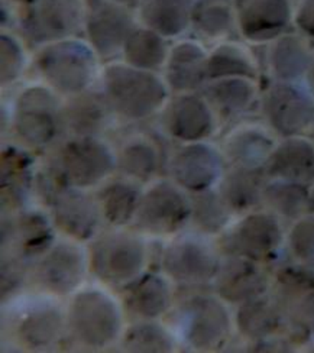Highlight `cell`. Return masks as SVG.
Masks as SVG:
<instances>
[{"label": "cell", "mask_w": 314, "mask_h": 353, "mask_svg": "<svg viewBox=\"0 0 314 353\" xmlns=\"http://www.w3.org/2000/svg\"><path fill=\"white\" fill-rule=\"evenodd\" d=\"M168 85L154 71L139 70L126 63H112L101 72V92L116 116L142 122L162 110L168 101Z\"/></svg>", "instance_id": "6da1fadb"}, {"label": "cell", "mask_w": 314, "mask_h": 353, "mask_svg": "<svg viewBox=\"0 0 314 353\" xmlns=\"http://www.w3.org/2000/svg\"><path fill=\"white\" fill-rule=\"evenodd\" d=\"M99 57L88 42L77 38L39 48L35 68L55 93L71 97L88 90L97 76Z\"/></svg>", "instance_id": "7a4b0ae2"}, {"label": "cell", "mask_w": 314, "mask_h": 353, "mask_svg": "<svg viewBox=\"0 0 314 353\" xmlns=\"http://www.w3.org/2000/svg\"><path fill=\"white\" fill-rule=\"evenodd\" d=\"M146 259V243L135 232L101 233L90 245V268L108 285L125 288L133 283L142 275Z\"/></svg>", "instance_id": "3957f363"}, {"label": "cell", "mask_w": 314, "mask_h": 353, "mask_svg": "<svg viewBox=\"0 0 314 353\" xmlns=\"http://www.w3.org/2000/svg\"><path fill=\"white\" fill-rule=\"evenodd\" d=\"M67 329L72 339L84 347H108L121 334V308L106 292L81 291L74 296L68 307Z\"/></svg>", "instance_id": "277c9868"}, {"label": "cell", "mask_w": 314, "mask_h": 353, "mask_svg": "<svg viewBox=\"0 0 314 353\" xmlns=\"http://www.w3.org/2000/svg\"><path fill=\"white\" fill-rule=\"evenodd\" d=\"M61 108L50 88L42 85L25 88L14 103V134L31 148H47L63 132Z\"/></svg>", "instance_id": "5b68a950"}, {"label": "cell", "mask_w": 314, "mask_h": 353, "mask_svg": "<svg viewBox=\"0 0 314 353\" xmlns=\"http://www.w3.org/2000/svg\"><path fill=\"white\" fill-rule=\"evenodd\" d=\"M86 0H39L23 9L21 34L32 47L76 37L84 28Z\"/></svg>", "instance_id": "8992f818"}, {"label": "cell", "mask_w": 314, "mask_h": 353, "mask_svg": "<svg viewBox=\"0 0 314 353\" xmlns=\"http://www.w3.org/2000/svg\"><path fill=\"white\" fill-rule=\"evenodd\" d=\"M51 164L68 185L81 190L101 184L117 170L115 151L100 138H68Z\"/></svg>", "instance_id": "52a82bcc"}, {"label": "cell", "mask_w": 314, "mask_h": 353, "mask_svg": "<svg viewBox=\"0 0 314 353\" xmlns=\"http://www.w3.org/2000/svg\"><path fill=\"white\" fill-rule=\"evenodd\" d=\"M190 216V197L174 181L162 180L142 193L132 225L149 234H171L181 230Z\"/></svg>", "instance_id": "ba28073f"}, {"label": "cell", "mask_w": 314, "mask_h": 353, "mask_svg": "<svg viewBox=\"0 0 314 353\" xmlns=\"http://www.w3.org/2000/svg\"><path fill=\"white\" fill-rule=\"evenodd\" d=\"M137 28L130 8L110 0H92L87 5L84 31L87 42L100 60H112L122 52L128 38Z\"/></svg>", "instance_id": "9c48e42d"}, {"label": "cell", "mask_w": 314, "mask_h": 353, "mask_svg": "<svg viewBox=\"0 0 314 353\" xmlns=\"http://www.w3.org/2000/svg\"><path fill=\"white\" fill-rule=\"evenodd\" d=\"M179 332L197 350L219 347L229 334V316L223 304L208 296H191L179 305Z\"/></svg>", "instance_id": "30bf717a"}, {"label": "cell", "mask_w": 314, "mask_h": 353, "mask_svg": "<svg viewBox=\"0 0 314 353\" xmlns=\"http://www.w3.org/2000/svg\"><path fill=\"white\" fill-rule=\"evenodd\" d=\"M264 114L279 135L291 138L314 126V100L291 83H277L265 93Z\"/></svg>", "instance_id": "8fae6325"}, {"label": "cell", "mask_w": 314, "mask_h": 353, "mask_svg": "<svg viewBox=\"0 0 314 353\" xmlns=\"http://www.w3.org/2000/svg\"><path fill=\"white\" fill-rule=\"evenodd\" d=\"M161 126L175 141L200 142L210 137L215 129L213 109L203 96L174 94L161 110Z\"/></svg>", "instance_id": "7c38bea8"}, {"label": "cell", "mask_w": 314, "mask_h": 353, "mask_svg": "<svg viewBox=\"0 0 314 353\" xmlns=\"http://www.w3.org/2000/svg\"><path fill=\"white\" fill-rule=\"evenodd\" d=\"M162 268L173 281L181 285H202L216 278L219 261L206 243L183 236L173 241L161 258Z\"/></svg>", "instance_id": "4fadbf2b"}, {"label": "cell", "mask_w": 314, "mask_h": 353, "mask_svg": "<svg viewBox=\"0 0 314 353\" xmlns=\"http://www.w3.org/2000/svg\"><path fill=\"white\" fill-rule=\"evenodd\" d=\"M52 223L67 236L76 241H90L99 228L101 213L96 197L81 188L67 185L50 199Z\"/></svg>", "instance_id": "5bb4252c"}, {"label": "cell", "mask_w": 314, "mask_h": 353, "mask_svg": "<svg viewBox=\"0 0 314 353\" xmlns=\"http://www.w3.org/2000/svg\"><path fill=\"white\" fill-rule=\"evenodd\" d=\"M173 181L183 190L197 193L210 188L220 176L223 159L208 143L190 142L178 148L168 161Z\"/></svg>", "instance_id": "9a60e30c"}, {"label": "cell", "mask_w": 314, "mask_h": 353, "mask_svg": "<svg viewBox=\"0 0 314 353\" xmlns=\"http://www.w3.org/2000/svg\"><path fill=\"white\" fill-rule=\"evenodd\" d=\"M87 270V256L79 245L59 242L45 252L35 270L37 281L42 288L67 296L83 283Z\"/></svg>", "instance_id": "2e32d148"}, {"label": "cell", "mask_w": 314, "mask_h": 353, "mask_svg": "<svg viewBox=\"0 0 314 353\" xmlns=\"http://www.w3.org/2000/svg\"><path fill=\"white\" fill-rule=\"evenodd\" d=\"M115 154L117 171L138 183H148L155 179L166 164L162 141L151 130L129 132L119 141Z\"/></svg>", "instance_id": "e0dca14e"}, {"label": "cell", "mask_w": 314, "mask_h": 353, "mask_svg": "<svg viewBox=\"0 0 314 353\" xmlns=\"http://www.w3.org/2000/svg\"><path fill=\"white\" fill-rule=\"evenodd\" d=\"M293 18L290 0H239L236 6V25L251 42L277 39Z\"/></svg>", "instance_id": "ac0fdd59"}, {"label": "cell", "mask_w": 314, "mask_h": 353, "mask_svg": "<svg viewBox=\"0 0 314 353\" xmlns=\"http://www.w3.org/2000/svg\"><path fill=\"white\" fill-rule=\"evenodd\" d=\"M113 116L116 114L101 90H86L63 103V132L70 138H100L110 128Z\"/></svg>", "instance_id": "d6986e66"}, {"label": "cell", "mask_w": 314, "mask_h": 353, "mask_svg": "<svg viewBox=\"0 0 314 353\" xmlns=\"http://www.w3.org/2000/svg\"><path fill=\"white\" fill-rule=\"evenodd\" d=\"M279 242L277 219L269 214H252L226 234L223 248L232 256L262 261L275 251Z\"/></svg>", "instance_id": "ffe728a7"}, {"label": "cell", "mask_w": 314, "mask_h": 353, "mask_svg": "<svg viewBox=\"0 0 314 353\" xmlns=\"http://www.w3.org/2000/svg\"><path fill=\"white\" fill-rule=\"evenodd\" d=\"M208 55L200 43L181 41L170 48L166 68V83L171 92L194 93L202 90L208 81L207 77Z\"/></svg>", "instance_id": "44dd1931"}, {"label": "cell", "mask_w": 314, "mask_h": 353, "mask_svg": "<svg viewBox=\"0 0 314 353\" xmlns=\"http://www.w3.org/2000/svg\"><path fill=\"white\" fill-rule=\"evenodd\" d=\"M278 307L291 325L314 330V275L304 271H284L279 275Z\"/></svg>", "instance_id": "7402d4cb"}, {"label": "cell", "mask_w": 314, "mask_h": 353, "mask_svg": "<svg viewBox=\"0 0 314 353\" xmlns=\"http://www.w3.org/2000/svg\"><path fill=\"white\" fill-rule=\"evenodd\" d=\"M265 172L281 181L310 184L314 180V146L303 138H287L274 148Z\"/></svg>", "instance_id": "603a6c76"}, {"label": "cell", "mask_w": 314, "mask_h": 353, "mask_svg": "<svg viewBox=\"0 0 314 353\" xmlns=\"http://www.w3.org/2000/svg\"><path fill=\"white\" fill-rule=\"evenodd\" d=\"M124 303L130 316L141 320H155L170 310L171 287L161 275L142 274L125 287Z\"/></svg>", "instance_id": "cb8c5ba5"}, {"label": "cell", "mask_w": 314, "mask_h": 353, "mask_svg": "<svg viewBox=\"0 0 314 353\" xmlns=\"http://www.w3.org/2000/svg\"><path fill=\"white\" fill-rule=\"evenodd\" d=\"M8 241L3 243L13 246V255L22 258L25 262L37 256H42L52 246L54 234L50 220L42 213L29 212L21 214L17 220H9Z\"/></svg>", "instance_id": "d4e9b609"}, {"label": "cell", "mask_w": 314, "mask_h": 353, "mask_svg": "<svg viewBox=\"0 0 314 353\" xmlns=\"http://www.w3.org/2000/svg\"><path fill=\"white\" fill-rule=\"evenodd\" d=\"M217 290L220 297L230 303H246L261 297L266 288V279L251 259L235 256L220 265Z\"/></svg>", "instance_id": "484cf974"}, {"label": "cell", "mask_w": 314, "mask_h": 353, "mask_svg": "<svg viewBox=\"0 0 314 353\" xmlns=\"http://www.w3.org/2000/svg\"><path fill=\"white\" fill-rule=\"evenodd\" d=\"M193 0H141L138 17L142 26L164 38H175L191 26Z\"/></svg>", "instance_id": "4316f807"}, {"label": "cell", "mask_w": 314, "mask_h": 353, "mask_svg": "<svg viewBox=\"0 0 314 353\" xmlns=\"http://www.w3.org/2000/svg\"><path fill=\"white\" fill-rule=\"evenodd\" d=\"M311 57L308 43L303 37L284 34L273 41L268 63L273 76L279 83H293L306 74Z\"/></svg>", "instance_id": "83f0119b"}, {"label": "cell", "mask_w": 314, "mask_h": 353, "mask_svg": "<svg viewBox=\"0 0 314 353\" xmlns=\"http://www.w3.org/2000/svg\"><path fill=\"white\" fill-rule=\"evenodd\" d=\"M67 329V317L55 307H39L19 323L18 337L29 349H48L58 343Z\"/></svg>", "instance_id": "f1b7e54d"}, {"label": "cell", "mask_w": 314, "mask_h": 353, "mask_svg": "<svg viewBox=\"0 0 314 353\" xmlns=\"http://www.w3.org/2000/svg\"><path fill=\"white\" fill-rule=\"evenodd\" d=\"M141 196L139 187L129 179L113 180L104 184L96 197L101 219L115 228L132 223Z\"/></svg>", "instance_id": "f546056e"}, {"label": "cell", "mask_w": 314, "mask_h": 353, "mask_svg": "<svg viewBox=\"0 0 314 353\" xmlns=\"http://www.w3.org/2000/svg\"><path fill=\"white\" fill-rule=\"evenodd\" d=\"M275 148L274 141L264 130L257 128L239 129L226 139L224 152L233 167L259 170L268 163Z\"/></svg>", "instance_id": "4dcf8cb0"}, {"label": "cell", "mask_w": 314, "mask_h": 353, "mask_svg": "<svg viewBox=\"0 0 314 353\" xmlns=\"http://www.w3.org/2000/svg\"><path fill=\"white\" fill-rule=\"evenodd\" d=\"M202 92L212 109L224 114H236L251 108L257 96V87L253 80L233 77L207 81Z\"/></svg>", "instance_id": "1f68e13d"}, {"label": "cell", "mask_w": 314, "mask_h": 353, "mask_svg": "<svg viewBox=\"0 0 314 353\" xmlns=\"http://www.w3.org/2000/svg\"><path fill=\"white\" fill-rule=\"evenodd\" d=\"M168 54L167 38L145 26L135 29L122 51L124 60L128 65L154 72L166 65Z\"/></svg>", "instance_id": "d6a6232c"}, {"label": "cell", "mask_w": 314, "mask_h": 353, "mask_svg": "<svg viewBox=\"0 0 314 353\" xmlns=\"http://www.w3.org/2000/svg\"><path fill=\"white\" fill-rule=\"evenodd\" d=\"M262 185L259 170L233 167L220 184V196L229 209L246 210L264 197Z\"/></svg>", "instance_id": "836d02e7"}, {"label": "cell", "mask_w": 314, "mask_h": 353, "mask_svg": "<svg viewBox=\"0 0 314 353\" xmlns=\"http://www.w3.org/2000/svg\"><path fill=\"white\" fill-rule=\"evenodd\" d=\"M236 23L232 0H193L191 26L199 35L220 38L228 35Z\"/></svg>", "instance_id": "e575fe53"}, {"label": "cell", "mask_w": 314, "mask_h": 353, "mask_svg": "<svg viewBox=\"0 0 314 353\" xmlns=\"http://www.w3.org/2000/svg\"><path fill=\"white\" fill-rule=\"evenodd\" d=\"M32 157L26 151L8 146L2 152V190L8 204L18 205L25 200L28 187L31 185Z\"/></svg>", "instance_id": "d590c367"}, {"label": "cell", "mask_w": 314, "mask_h": 353, "mask_svg": "<svg viewBox=\"0 0 314 353\" xmlns=\"http://www.w3.org/2000/svg\"><path fill=\"white\" fill-rule=\"evenodd\" d=\"M207 77L208 81L233 77L255 81L257 65L244 47L237 43H223L207 58Z\"/></svg>", "instance_id": "8d00e7d4"}, {"label": "cell", "mask_w": 314, "mask_h": 353, "mask_svg": "<svg viewBox=\"0 0 314 353\" xmlns=\"http://www.w3.org/2000/svg\"><path fill=\"white\" fill-rule=\"evenodd\" d=\"M281 316L278 304L258 297L242 304L237 312V326L246 337L264 339L278 329Z\"/></svg>", "instance_id": "74e56055"}, {"label": "cell", "mask_w": 314, "mask_h": 353, "mask_svg": "<svg viewBox=\"0 0 314 353\" xmlns=\"http://www.w3.org/2000/svg\"><path fill=\"white\" fill-rule=\"evenodd\" d=\"M190 203V220L202 232L217 233L226 226L229 220V205L224 203L220 194L210 188L193 193Z\"/></svg>", "instance_id": "f35d334b"}, {"label": "cell", "mask_w": 314, "mask_h": 353, "mask_svg": "<svg viewBox=\"0 0 314 353\" xmlns=\"http://www.w3.org/2000/svg\"><path fill=\"white\" fill-rule=\"evenodd\" d=\"M124 349L128 352H171L174 341L158 323L144 320L125 332Z\"/></svg>", "instance_id": "ab89813d"}, {"label": "cell", "mask_w": 314, "mask_h": 353, "mask_svg": "<svg viewBox=\"0 0 314 353\" xmlns=\"http://www.w3.org/2000/svg\"><path fill=\"white\" fill-rule=\"evenodd\" d=\"M273 210L286 217L302 216L308 205L306 185L281 181L264 188V197Z\"/></svg>", "instance_id": "60d3db41"}, {"label": "cell", "mask_w": 314, "mask_h": 353, "mask_svg": "<svg viewBox=\"0 0 314 353\" xmlns=\"http://www.w3.org/2000/svg\"><path fill=\"white\" fill-rule=\"evenodd\" d=\"M0 54H2V60H0L2 61V67H0L2 84L9 85L22 76L26 64L25 52L18 38L3 32L0 37Z\"/></svg>", "instance_id": "b9f144b4"}, {"label": "cell", "mask_w": 314, "mask_h": 353, "mask_svg": "<svg viewBox=\"0 0 314 353\" xmlns=\"http://www.w3.org/2000/svg\"><path fill=\"white\" fill-rule=\"evenodd\" d=\"M290 243L298 259L314 265V217L302 220L293 229Z\"/></svg>", "instance_id": "7bdbcfd3"}, {"label": "cell", "mask_w": 314, "mask_h": 353, "mask_svg": "<svg viewBox=\"0 0 314 353\" xmlns=\"http://www.w3.org/2000/svg\"><path fill=\"white\" fill-rule=\"evenodd\" d=\"M294 22L304 37L314 39V0H302L294 14Z\"/></svg>", "instance_id": "ee69618b"}, {"label": "cell", "mask_w": 314, "mask_h": 353, "mask_svg": "<svg viewBox=\"0 0 314 353\" xmlns=\"http://www.w3.org/2000/svg\"><path fill=\"white\" fill-rule=\"evenodd\" d=\"M306 79H307V84H308V88L311 94L314 96V54L311 57V61H310V65H308V70L306 72Z\"/></svg>", "instance_id": "f6af8a7d"}, {"label": "cell", "mask_w": 314, "mask_h": 353, "mask_svg": "<svg viewBox=\"0 0 314 353\" xmlns=\"http://www.w3.org/2000/svg\"><path fill=\"white\" fill-rule=\"evenodd\" d=\"M110 2L126 6V8H133V6L138 8V5L141 3V0H110Z\"/></svg>", "instance_id": "bcb514c9"}, {"label": "cell", "mask_w": 314, "mask_h": 353, "mask_svg": "<svg viewBox=\"0 0 314 353\" xmlns=\"http://www.w3.org/2000/svg\"><path fill=\"white\" fill-rule=\"evenodd\" d=\"M9 2H12L14 5H21L23 8H28V6L35 5L37 2H39V0H9Z\"/></svg>", "instance_id": "7dc6e473"}, {"label": "cell", "mask_w": 314, "mask_h": 353, "mask_svg": "<svg viewBox=\"0 0 314 353\" xmlns=\"http://www.w3.org/2000/svg\"><path fill=\"white\" fill-rule=\"evenodd\" d=\"M313 203H314V193H313Z\"/></svg>", "instance_id": "c3c4849f"}]
</instances>
